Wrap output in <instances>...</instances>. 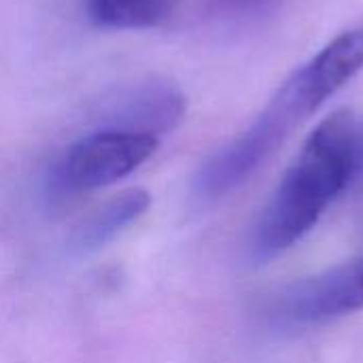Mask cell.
Returning a JSON list of instances; mask_svg holds the SVG:
<instances>
[{
    "label": "cell",
    "mask_w": 363,
    "mask_h": 363,
    "mask_svg": "<svg viewBox=\"0 0 363 363\" xmlns=\"http://www.w3.org/2000/svg\"><path fill=\"white\" fill-rule=\"evenodd\" d=\"M359 70H363V28H353L302 64L279 87L259 117L200 166L194 177V194L204 202H215L238 189L304 119L340 91Z\"/></svg>",
    "instance_id": "6da1fadb"
},
{
    "label": "cell",
    "mask_w": 363,
    "mask_h": 363,
    "mask_svg": "<svg viewBox=\"0 0 363 363\" xmlns=\"http://www.w3.org/2000/svg\"><path fill=\"white\" fill-rule=\"evenodd\" d=\"M359 121L355 113L338 111L308 136L255 225L251 253L257 262L291 249L319 223L336 198L359 189Z\"/></svg>",
    "instance_id": "7a4b0ae2"
},
{
    "label": "cell",
    "mask_w": 363,
    "mask_h": 363,
    "mask_svg": "<svg viewBox=\"0 0 363 363\" xmlns=\"http://www.w3.org/2000/svg\"><path fill=\"white\" fill-rule=\"evenodd\" d=\"M157 145L149 134L100 128L57 157L47 177V191L53 200H66L108 187L143 166Z\"/></svg>",
    "instance_id": "3957f363"
},
{
    "label": "cell",
    "mask_w": 363,
    "mask_h": 363,
    "mask_svg": "<svg viewBox=\"0 0 363 363\" xmlns=\"http://www.w3.org/2000/svg\"><path fill=\"white\" fill-rule=\"evenodd\" d=\"M362 308L363 257H357L283 287L268 302V317L281 328H317Z\"/></svg>",
    "instance_id": "277c9868"
},
{
    "label": "cell",
    "mask_w": 363,
    "mask_h": 363,
    "mask_svg": "<svg viewBox=\"0 0 363 363\" xmlns=\"http://www.w3.org/2000/svg\"><path fill=\"white\" fill-rule=\"evenodd\" d=\"M185 115V96L168 81H147L121 91L102 111V128L138 132L157 140L172 132Z\"/></svg>",
    "instance_id": "5b68a950"
},
{
    "label": "cell",
    "mask_w": 363,
    "mask_h": 363,
    "mask_svg": "<svg viewBox=\"0 0 363 363\" xmlns=\"http://www.w3.org/2000/svg\"><path fill=\"white\" fill-rule=\"evenodd\" d=\"M151 204V198L145 189H125L96 211H91L72 232L70 247L77 253H91L111 242L128 225L140 219Z\"/></svg>",
    "instance_id": "8992f818"
},
{
    "label": "cell",
    "mask_w": 363,
    "mask_h": 363,
    "mask_svg": "<svg viewBox=\"0 0 363 363\" xmlns=\"http://www.w3.org/2000/svg\"><path fill=\"white\" fill-rule=\"evenodd\" d=\"M179 0H89L94 23L113 30H143L166 21Z\"/></svg>",
    "instance_id": "52a82bcc"
},
{
    "label": "cell",
    "mask_w": 363,
    "mask_h": 363,
    "mask_svg": "<svg viewBox=\"0 0 363 363\" xmlns=\"http://www.w3.org/2000/svg\"><path fill=\"white\" fill-rule=\"evenodd\" d=\"M240 2H257V0H240Z\"/></svg>",
    "instance_id": "ba28073f"
}]
</instances>
